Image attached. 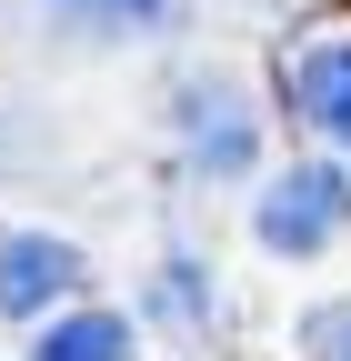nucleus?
Instances as JSON below:
<instances>
[{"mask_svg": "<svg viewBox=\"0 0 351 361\" xmlns=\"http://www.w3.org/2000/svg\"><path fill=\"white\" fill-rule=\"evenodd\" d=\"M281 90H291V121H301V130H321V141L351 161V30L301 40L291 71H281Z\"/></svg>", "mask_w": 351, "mask_h": 361, "instance_id": "3", "label": "nucleus"}, {"mask_svg": "<svg viewBox=\"0 0 351 361\" xmlns=\"http://www.w3.org/2000/svg\"><path fill=\"white\" fill-rule=\"evenodd\" d=\"M351 231V171L341 161H291L261 180V201H251V241L271 251V261H312Z\"/></svg>", "mask_w": 351, "mask_h": 361, "instance_id": "1", "label": "nucleus"}, {"mask_svg": "<svg viewBox=\"0 0 351 361\" xmlns=\"http://www.w3.org/2000/svg\"><path fill=\"white\" fill-rule=\"evenodd\" d=\"M161 311H171V322H211V291H201V261H161Z\"/></svg>", "mask_w": 351, "mask_h": 361, "instance_id": "7", "label": "nucleus"}, {"mask_svg": "<svg viewBox=\"0 0 351 361\" xmlns=\"http://www.w3.org/2000/svg\"><path fill=\"white\" fill-rule=\"evenodd\" d=\"M141 341H130V322L121 311H70V322H51L30 341V361H130Z\"/></svg>", "mask_w": 351, "mask_h": 361, "instance_id": "5", "label": "nucleus"}, {"mask_svg": "<svg viewBox=\"0 0 351 361\" xmlns=\"http://www.w3.org/2000/svg\"><path fill=\"white\" fill-rule=\"evenodd\" d=\"M171 130H181V161L201 180H251V161H261V111L231 71H191L171 101Z\"/></svg>", "mask_w": 351, "mask_h": 361, "instance_id": "2", "label": "nucleus"}, {"mask_svg": "<svg viewBox=\"0 0 351 361\" xmlns=\"http://www.w3.org/2000/svg\"><path fill=\"white\" fill-rule=\"evenodd\" d=\"M301 341H312L321 361H351V301H331V311H312V331H301Z\"/></svg>", "mask_w": 351, "mask_h": 361, "instance_id": "8", "label": "nucleus"}, {"mask_svg": "<svg viewBox=\"0 0 351 361\" xmlns=\"http://www.w3.org/2000/svg\"><path fill=\"white\" fill-rule=\"evenodd\" d=\"M61 291H80V251L51 241V231H11L0 241V311L30 322V311H51Z\"/></svg>", "mask_w": 351, "mask_h": 361, "instance_id": "4", "label": "nucleus"}, {"mask_svg": "<svg viewBox=\"0 0 351 361\" xmlns=\"http://www.w3.org/2000/svg\"><path fill=\"white\" fill-rule=\"evenodd\" d=\"M51 11L101 20V30H171V11H181V0H51Z\"/></svg>", "mask_w": 351, "mask_h": 361, "instance_id": "6", "label": "nucleus"}]
</instances>
